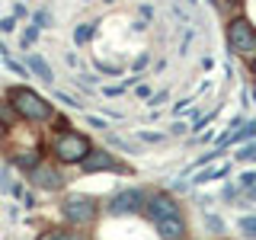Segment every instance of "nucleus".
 Masks as SVG:
<instances>
[{
    "mask_svg": "<svg viewBox=\"0 0 256 240\" xmlns=\"http://www.w3.org/2000/svg\"><path fill=\"white\" fill-rule=\"evenodd\" d=\"M148 61H150V54H148V52H144V54H138V61H134V64H132V68H134V70H141V68H144V64H148Z\"/></svg>",
    "mask_w": 256,
    "mask_h": 240,
    "instance_id": "obj_25",
    "label": "nucleus"
},
{
    "mask_svg": "<svg viewBox=\"0 0 256 240\" xmlns=\"http://www.w3.org/2000/svg\"><path fill=\"white\" fill-rule=\"evenodd\" d=\"M61 214L70 228H86V224L96 221L100 205H96V198H90V196H68L61 202Z\"/></svg>",
    "mask_w": 256,
    "mask_h": 240,
    "instance_id": "obj_4",
    "label": "nucleus"
},
{
    "mask_svg": "<svg viewBox=\"0 0 256 240\" xmlns=\"http://www.w3.org/2000/svg\"><path fill=\"white\" fill-rule=\"evenodd\" d=\"M16 29V16H6V20H0V32H13Z\"/></svg>",
    "mask_w": 256,
    "mask_h": 240,
    "instance_id": "obj_22",
    "label": "nucleus"
},
{
    "mask_svg": "<svg viewBox=\"0 0 256 240\" xmlns=\"http://www.w3.org/2000/svg\"><path fill=\"white\" fill-rule=\"evenodd\" d=\"M234 160H237V164H256V141L240 144L237 154H234Z\"/></svg>",
    "mask_w": 256,
    "mask_h": 240,
    "instance_id": "obj_14",
    "label": "nucleus"
},
{
    "mask_svg": "<svg viewBox=\"0 0 256 240\" xmlns=\"http://www.w3.org/2000/svg\"><path fill=\"white\" fill-rule=\"evenodd\" d=\"M237 186H240V192H244V189H250V186H256V173H253V170L240 173V176H237Z\"/></svg>",
    "mask_w": 256,
    "mask_h": 240,
    "instance_id": "obj_19",
    "label": "nucleus"
},
{
    "mask_svg": "<svg viewBox=\"0 0 256 240\" xmlns=\"http://www.w3.org/2000/svg\"><path fill=\"white\" fill-rule=\"evenodd\" d=\"M93 150L90 138H86L84 132H74V128H68V132H54L52 138V157L58 160V164H84V157Z\"/></svg>",
    "mask_w": 256,
    "mask_h": 240,
    "instance_id": "obj_2",
    "label": "nucleus"
},
{
    "mask_svg": "<svg viewBox=\"0 0 256 240\" xmlns=\"http://www.w3.org/2000/svg\"><path fill=\"white\" fill-rule=\"evenodd\" d=\"M244 196L250 198V202H256V186H250V189H244Z\"/></svg>",
    "mask_w": 256,
    "mask_h": 240,
    "instance_id": "obj_29",
    "label": "nucleus"
},
{
    "mask_svg": "<svg viewBox=\"0 0 256 240\" xmlns=\"http://www.w3.org/2000/svg\"><path fill=\"white\" fill-rule=\"evenodd\" d=\"M205 228L212 230V234H224V221L218 214H205Z\"/></svg>",
    "mask_w": 256,
    "mask_h": 240,
    "instance_id": "obj_18",
    "label": "nucleus"
},
{
    "mask_svg": "<svg viewBox=\"0 0 256 240\" xmlns=\"http://www.w3.org/2000/svg\"><path fill=\"white\" fill-rule=\"evenodd\" d=\"M138 138L148 141V144H157V141H164V134H157V132H138Z\"/></svg>",
    "mask_w": 256,
    "mask_h": 240,
    "instance_id": "obj_21",
    "label": "nucleus"
},
{
    "mask_svg": "<svg viewBox=\"0 0 256 240\" xmlns=\"http://www.w3.org/2000/svg\"><path fill=\"white\" fill-rule=\"evenodd\" d=\"M253 74H256V58H253Z\"/></svg>",
    "mask_w": 256,
    "mask_h": 240,
    "instance_id": "obj_32",
    "label": "nucleus"
},
{
    "mask_svg": "<svg viewBox=\"0 0 256 240\" xmlns=\"http://www.w3.org/2000/svg\"><path fill=\"white\" fill-rule=\"evenodd\" d=\"M32 22H36L38 29H48V22H52V13H48V10H38L36 16H32Z\"/></svg>",
    "mask_w": 256,
    "mask_h": 240,
    "instance_id": "obj_20",
    "label": "nucleus"
},
{
    "mask_svg": "<svg viewBox=\"0 0 256 240\" xmlns=\"http://www.w3.org/2000/svg\"><path fill=\"white\" fill-rule=\"evenodd\" d=\"M166 96H170V93H166V90H160L157 96H150V102H154V106H157V102H164V100H166Z\"/></svg>",
    "mask_w": 256,
    "mask_h": 240,
    "instance_id": "obj_26",
    "label": "nucleus"
},
{
    "mask_svg": "<svg viewBox=\"0 0 256 240\" xmlns=\"http://www.w3.org/2000/svg\"><path fill=\"white\" fill-rule=\"evenodd\" d=\"M237 230L244 237H256V214H244V218L237 221Z\"/></svg>",
    "mask_w": 256,
    "mask_h": 240,
    "instance_id": "obj_16",
    "label": "nucleus"
},
{
    "mask_svg": "<svg viewBox=\"0 0 256 240\" xmlns=\"http://www.w3.org/2000/svg\"><path fill=\"white\" fill-rule=\"evenodd\" d=\"M208 4H212V6H221V0H208Z\"/></svg>",
    "mask_w": 256,
    "mask_h": 240,
    "instance_id": "obj_31",
    "label": "nucleus"
},
{
    "mask_svg": "<svg viewBox=\"0 0 256 240\" xmlns=\"http://www.w3.org/2000/svg\"><path fill=\"white\" fill-rule=\"evenodd\" d=\"M246 141H256V118L253 122H244L234 132V138H230V144H246Z\"/></svg>",
    "mask_w": 256,
    "mask_h": 240,
    "instance_id": "obj_13",
    "label": "nucleus"
},
{
    "mask_svg": "<svg viewBox=\"0 0 256 240\" xmlns=\"http://www.w3.org/2000/svg\"><path fill=\"white\" fill-rule=\"evenodd\" d=\"M154 228H157V237L160 240H186V234H189L182 212L180 214H170V218H164V221H157Z\"/></svg>",
    "mask_w": 256,
    "mask_h": 240,
    "instance_id": "obj_9",
    "label": "nucleus"
},
{
    "mask_svg": "<svg viewBox=\"0 0 256 240\" xmlns=\"http://www.w3.org/2000/svg\"><path fill=\"white\" fill-rule=\"evenodd\" d=\"M144 205H148V196L132 186V189H118L116 196L109 198L106 212L109 214H138V212H144Z\"/></svg>",
    "mask_w": 256,
    "mask_h": 240,
    "instance_id": "obj_5",
    "label": "nucleus"
},
{
    "mask_svg": "<svg viewBox=\"0 0 256 240\" xmlns=\"http://www.w3.org/2000/svg\"><path fill=\"white\" fill-rule=\"evenodd\" d=\"M36 240H84L80 230H61V228H52V230H42Z\"/></svg>",
    "mask_w": 256,
    "mask_h": 240,
    "instance_id": "obj_12",
    "label": "nucleus"
},
{
    "mask_svg": "<svg viewBox=\"0 0 256 240\" xmlns=\"http://www.w3.org/2000/svg\"><path fill=\"white\" fill-rule=\"evenodd\" d=\"M29 182L36 189H45V192H58V189H64V173L58 170L54 164H48V160H42V164L36 166V170L29 173Z\"/></svg>",
    "mask_w": 256,
    "mask_h": 240,
    "instance_id": "obj_6",
    "label": "nucleus"
},
{
    "mask_svg": "<svg viewBox=\"0 0 256 240\" xmlns=\"http://www.w3.org/2000/svg\"><path fill=\"white\" fill-rule=\"evenodd\" d=\"M26 68H29L38 80H45V84H54V74H52V68H48V61L42 58V54H36V52L26 54Z\"/></svg>",
    "mask_w": 256,
    "mask_h": 240,
    "instance_id": "obj_10",
    "label": "nucleus"
},
{
    "mask_svg": "<svg viewBox=\"0 0 256 240\" xmlns=\"http://www.w3.org/2000/svg\"><path fill=\"white\" fill-rule=\"evenodd\" d=\"M6 68H10V70H13V74H22V77H29V70H22V68H20V64H16V61H10V58H6Z\"/></svg>",
    "mask_w": 256,
    "mask_h": 240,
    "instance_id": "obj_24",
    "label": "nucleus"
},
{
    "mask_svg": "<svg viewBox=\"0 0 256 240\" xmlns=\"http://www.w3.org/2000/svg\"><path fill=\"white\" fill-rule=\"evenodd\" d=\"M86 122H90L93 128H100V132H109V125L102 122V118H96V116H90V118H86Z\"/></svg>",
    "mask_w": 256,
    "mask_h": 240,
    "instance_id": "obj_23",
    "label": "nucleus"
},
{
    "mask_svg": "<svg viewBox=\"0 0 256 240\" xmlns=\"http://www.w3.org/2000/svg\"><path fill=\"white\" fill-rule=\"evenodd\" d=\"M144 214H148L150 221H164L170 218V214H180V202L170 196V192H154V196H148V205H144Z\"/></svg>",
    "mask_w": 256,
    "mask_h": 240,
    "instance_id": "obj_7",
    "label": "nucleus"
},
{
    "mask_svg": "<svg viewBox=\"0 0 256 240\" xmlns=\"http://www.w3.org/2000/svg\"><path fill=\"white\" fill-rule=\"evenodd\" d=\"M0 58H6V45L4 42H0Z\"/></svg>",
    "mask_w": 256,
    "mask_h": 240,
    "instance_id": "obj_30",
    "label": "nucleus"
},
{
    "mask_svg": "<svg viewBox=\"0 0 256 240\" xmlns=\"http://www.w3.org/2000/svg\"><path fill=\"white\" fill-rule=\"evenodd\" d=\"M228 48L237 58H256V26L244 16H234L228 22Z\"/></svg>",
    "mask_w": 256,
    "mask_h": 240,
    "instance_id": "obj_3",
    "label": "nucleus"
},
{
    "mask_svg": "<svg viewBox=\"0 0 256 240\" xmlns=\"http://www.w3.org/2000/svg\"><path fill=\"white\" fill-rule=\"evenodd\" d=\"M38 32H42V29H38L36 22H32V26H29V29H26V32H22V36H20V45H22V52H26V48H32V45H36Z\"/></svg>",
    "mask_w": 256,
    "mask_h": 240,
    "instance_id": "obj_17",
    "label": "nucleus"
},
{
    "mask_svg": "<svg viewBox=\"0 0 256 240\" xmlns=\"http://www.w3.org/2000/svg\"><path fill=\"white\" fill-rule=\"evenodd\" d=\"M122 90H125V86H106V90H102V93H106V96H118Z\"/></svg>",
    "mask_w": 256,
    "mask_h": 240,
    "instance_id": "obj_27",
    "label": "nucleus"
},
{
    "mask_svg": "<svg viewBox=\"0 0 256 240\" xmlns=\"http://www.w3.org/2000/svg\"><path fill=\"white\" fill-rule=\"evenodd\" d=\"M186 128H189V125H182V122H176V125L170 128V132H173V134H186Z\"/></svg>",
    "mask_w": 256,
    "mask_h": 240,
    "instance_id": "obj_28",
    "label": "nucleus"
},
{
    "mask_svg": "<svg viewBox=\"0 0 256 240\" xmlns=\"http://www.w3.org/2000/svg\"><path fill=\"white\" fill-rule=\"evenodd\" d=\"M80 170H84L86 176H90V173H102V170H118V173H122L125 166L118 164V160L112 157L109 150H102V148H93L90 154L84 157V164H80Z\"/></svg>",
    "mask_w": 256,
    "mask_h": 240,
    "instance_id": "obj_8",
    "label": "nucleus"
},
{
    "mask_svg": "<svg viewBox=\"0 0 256 240\" xmlns=\"http://www.w3.org/2000/svg\"><path fill=\"white\" fill-rule=\"evenodd\" d=\"M93 32H96V22H84V26H77V29H74V42H77V45L90 42Z\"/></svg>",
    "mask_w": 256,
    "mask_h": 240,
    "instance_id": "obj_15",
    "label": "nucleus"
},
{
    "mask_svg": "<svg viewBox=\"0 0 256 240\" xmlns=\"http://www.w3.org/2000/svg\"><path fill=\"white\" fill-rule=\"evenodd\" d=\"M6 106L13 109V116H20L29 125H48L54 122V106L45 100L42 93H36L32 86H10L6 90Z\"/></svg>",
    "mask_w": 256,
    "mask_h": 240,
    "instance_id": "obj_1",
    "label": "nucleus"
},
{
    "mask_svg": "<svg viewBox=\"0 0 256 240\" xmlns=\"http://www.w3.org/2000/svg\"><path fill=\"white\" fill-rule=\"evenodd\" d=\"M228 170H230L228 164H218L214 170H198L192 182H196V186H205V182H212V180H221V176H228Z\"/></svg>",
    "mask_w": 256,
    "mask_h": 240,
    "instance_id": "obj_11",
    "label": "nucleus"
}]
</instances>
